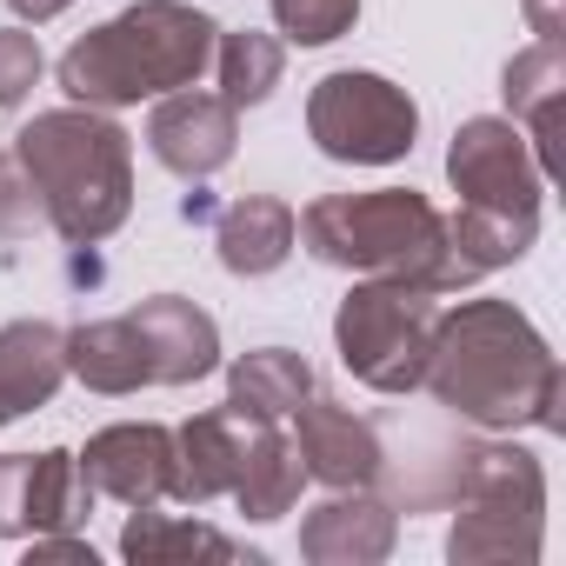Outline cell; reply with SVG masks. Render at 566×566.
Returning <instances> with one entry per match:
<instances>
[{"label": "cell", "mask_w": 566, "mask_h": 566, "mask_svg": "<svg viewBox=\"0 0 566 566\" xmlns=\"http://www.w3.org/2000/svg\"><path fill=\"white\" fill-rule=\"evenodd\" d=\"M67 374H74L87 394H114V400L154 387V380H147L140 327H134L127 314H114V321H81V327L67 334Z\"/></svg>", "instance_id": "obj_19"}, {"label": "cell", "mask_w": 566, "mask_h": 566, "mask_svg": "<svg viewBox=\"0 0 566 566\" xmlns=\"http://www.w3.org/2000/svg\"><path fill=\"white\" fill-rule=\"evenodd\" d=\"M81 480L94 486V500H120V506H160L174 500V427L160 420H120L101 427L81 453Z\"/></svg>", "instance_id": "obj_9"}, {"label": "cell", "mask_w": 566, "mask_h": 566, "mask_svg": "<svg viewBox=\"0 0 566 566\" xmlns=\"http://www.w3.org/2000/svg\"><path fill=\"white\" fill-rule=\"evenodd\" d=\"M400 539V506L374 486H340L301 520V559L314 566H380Z\"/></svg>", "instance_id": "obj_12"}, {"label": "cell", "mask_w": 566, "mask_h": 566, "mask_svg": "<svg viewBox=\"0 0 566 566\" xmlns=\"http://www.w3.org/2000/svg\"><path fill=\"white\" fill-rule=\"evenodd\" d=\"M120 559L134 566H174V559H240V546L207 526V520H180V513H154L134 506V520L120 526Z\"/></svg>", "instance_id": "obj_22"}, {"label": "cell", "mask_w": 566, "mask_h": 566, "mask_svg": "<svg viewBox=\"0 0 566 566\" xmlns=\"http://www.w3.org/2000/svg\"><path fill=\"white\" fill-rule=\"evenodd\" d=\"M420 387L467 427H559V354L513 301H460L440 307Z\"/></svg>", "instance_id": "obj_1"}, {"label": "cell", "mask_w": 566, "mask_h": 566, "mask_svg": "<svg viewBox=\"0 0 566 566\" xmlns=\"http://www.w3.org/2000/svg\"><path fill=\"white\" fill-rule=\"evenodd\" d=\"M213 41L220 28L187 8V0H134L114 21L87 28L67 54H61V87L74 107H140V101H160L174 87H193L213 61Z\"/></svg>", "instance_id": "obj_3"}, {"label": "cell", "mask_w": 566, "mask_h": 566, "mask_svg": "<svg viewBox=\"0 0 566 566\" xmlns=\"http://www.w3.org/2000/svg\"><path fill=\"white\" fill-rule=\"evenodd\" d=\"M546 546V467L526 447H460L453 453V526H447V559L453 566H486L513 559L533 566Z\"/></svg>", "instance_id": "obj_5"}, {"label": "cell", "mask_w": 566, "mask_h": 566, "mask_svg": "<svg viewBox=\"0 0 566 566\" xmlns=\"http://www.w3.org/2000/svg\"><path fill=\"white\" fill-rule=\"evenodd\" d=\"M14 154L67 247H101L134 213V134L101 107H54L14 134Z\"/></svg>", "instance_id": "obj_4"}, {"label": "cell", "mask_w": 566, "mask_h": 566, "mask_svg": "<svg viewBox=\"0 0 566 566\" xmlns=\"http://www.w3.org/2000/svg\"><path fill=\"white\" fill-rule=\"evenodd\" d=\"M34 559H67V566H94V546L74 539L67 526L61 533H34Z\"/></svg>", "instance_id": "obj_28"}, {"label": "cell", "mask_w": 566, "mask_h": 566, "mask_svg": "<svg viewBox=\"0 0 566 566\" xmlns=\"http://www.w3.org/2000/svg\"><path fill=\"white\" fill-rule=\"evenodd\" d=\"M433 321H440V294L407 287V280H360L334 314L340 367L374 394H420Z\"/></svg>", "instance_id": "obj_6"}, {"label": "cell", "mask_w": 566, "mask_h": 566, "mask_svg": "<svg viewBox=\"0 0 566 566\" xmlns=\"http://www.w3.org/2000/svg\"><path fill=\"white\" fill-rule=\"evenodd\" d=\"M533 240H539V213H500V207H467V200H460V213H447V247L467 273V287L526 260Z\"/></svg>", "instance_id": "obj_21"}, {"label": "cell", "mask_w": 566, "mask_h": 566, "mask_svg": "<svg viewBox=\"0 0 566 566\" xmlns=\"http://www.w3.org/2000/svg\"><path fill=\"white\" fill-rule=\"evenodd\" d=\"M294 240L340 273L360 280H407L427 294H460L467 273L447 247V213L413 187H374V193H321L307 213H294Z\"/></svg>", "instance_id": "obj_2"}, {"label": "cell", "mask_w": 566, "mask_h": 566, "mask_svg": "<svg viewBox=\"0 0 566 566\" xmlns=\"http://www.w3.org/2000/svg\"><path fill=\"white\" fill-rule=\"evenodd\" d=\"M294 420H301L294 447H301L307 480H321V486L340 493V486H374V480L387 473V447H380V427H374L367 413L307 394V400L294 407Z\"/></svg>", "instance_id": "obj_11"}, {"label": "cell", "mask_w": 566, "mask_h": 566, "mask_svg": "<svg viewBox=\"0 0 566 566\" xmlns=\"http://www.w3.org/2000/svg\"><path fill=\"white\" fill-rule=\"evenodd\" d=\"M140 327V347H147V380L154 387H193L220 367V327L200 301H180V294H154L127 314Z\"/></svg>", "instance_id": "obj_13"}, {"label": "cell", "mask_w": 566, "mask_h": 566, "mask_svg": "<svg viewBox=\"0 0 566 566\" xmlns=\"http://www.w3.org/2000/svg\"><path fill=\"white\" fill-rule=\"evenodd\" d=\"M213 67H220V101L227 107H260V101H273L280 74H287V48L260 28H220Z\"/></svg>", "instance_id": "obj_23"}, {"label": "cell", "mask_w": 566, "mask_h": 566, "mask_svg": "<svg viewBox=\"0 0 566 566\" xmlns=\"http://www.w3.org/2000/svg\"><path fill=\"white\" fill-rule=\"evenodd\" d=\"M314 394V367L294 347H253L227 367V407L253 420H287Z\"/></svg>", "instance_id": "obj_20"}, {"label": "cell", "mask_w": 566, "mask_h": 566, "mask_svg": "<svg viewBox=\"0 0 566 566\" xmlns=\"http://www.w3.org/2000/svg\"><path fill=\"white\" fill-rule=\"evenodd\" d=\"M307 134L340 167H394L420 140V107H413V94L400 81L367 74V67H340V74L314 81Z\"/></svg>", "instance_id": "obj_7"}, {"label": "cell", "mask_w": 566, "mask_h": 566, "mask_svg": "<svg viewBox=\"0 0 566 566\" xmlns=\"http://www.w3.org/2000/svg\"><path fill=\"white\" fill-rule=\"evenodd\" d=\"M447 180L467 207H500V213H539L546 174L533 160V140L506 114H473L453 127L447 147Z\"/></svg>", "instance_id": "obj_8"}, {"label": "cell", "mask_w": 566, "mask_h": 566, "mask_svg": "<svg viewBox=\"0 0 566 566\" xmlns=\"http://www.w3.org/2000/svg\"><path fill=\"white\" fill-rule=\"evenodd\" d=\"M360 0H273V28L294 48H327L340 34H354Z\"/></svg>", "instance_id": "obj_24"}, {"label": "cell", "mask_w": 566, "mask_h": 566, "mask_svg": "<svg viewBox=\"0 0 566 566\" xmlns=\"http://www.w3.org/2000/svg\"><path fill=\"white\" fill-rule=\"evenodd\" d=\"M8 8H14L28 28H48V21H61V14L74 8V0H8Z\"/></svg>", "instance_id": "obj_30"}, {"label": "cell", "mask_w": 566, "mask_h": 566, "mask_svg": "<svg viewBox=\"0 0 566 566\" xmlns=\"http://www.w3.org/2000/svg\"><path fill=\"white\" fill-rule=\"evenodd\" d=\"M213 247H220V266L233 280H260L273 266H287V253H294V207L273 200V193H240L233 207L213 213Z\"/></svg>", "instance_id": "obj_17"}, {"label": "cell", "mask_w": 566, "mask_h": 566, "mask_svg": "<svg viewBox=\"0 0 566 566\" xmlns=\"http://www.w3.org/2000/svg\"><path fill=\"white\" fill-rule=\"evenodd\" d=\"M147 147L167 174L180 180H213L233 147H240V107H227L220 94H193V87H174L154 101L147 114Z\"/></svg>", "instance_id": "obj_10"}, {"label": "cell", "mask_w": 566, "mask_h": 566, "mask_svg": "<svg viewBox=\"0 0 566 566\" xmlns=\"http://www.w3.org/2000/svg\"><path fill=\"white\" fill-rule=\"evenodd\" d=\"M48 227V207H41V193H34V180H28V167H21V154L8 147L0 154V240H34Z\"/></svg>", "instance_id": "obj_25"}, {"label": "cell", "mask_w": 566, "mask_h": 566, "mask_svg": "<svg viewBox=\"0 0 566 566\" xmlns=\"http://www.w3.org/2000/svg\"><path fill=\"white\" fill-rule=\"evenodd\" d=\"M67 380V334L54 321H8L0 327V427L41 413Z\"/></svg>", "instance_id": "obj_15"}, {"label": "cell", "mask_w": 566, "mask_h": 566, "mask_svg": "<svg viewBox=\"0 0 566 566\" xmlns=\"http://www.w3.org/2000/svg\"><path fill=\"white\" fill-rule=\"evenodd\" d=\"M500 94H506V120H520V134L533 140V160L539 174L553 180V154H559V101H566V54L559 41H533L506 61L500 74Z\"/></svg>", "instance_id": "obj_16"}, {"label": "cell", "mask_w": 566, "mask_h": 566, "mask_svg": "<svg viewBox=\"0 0 566 566\" xmlns=\"http://www.w3.org/2000/svg\"><path fill=\"white\" fill-rule=\"evenodd\" d=\"M301 486H307L301 447L280 433V420H253V440H247V460H240V480H233V506L253 526H266V520H287L301 506Z\"/></svg>", "instance_id": "obj_18"}, {"label": "cell", "mask_w": 566, "mask_h": 566, "mask_svg": "<svg viewBox=\"0 0 566 566\" xmlns=\"http://www.w3.org/2000/svg\"><path fill=\"white\" fill-rule=\"evenodd\" d=\"M526 28L539 41H559L566 34V8H559V0H526Z\"/></svg>", "instance_id": "obj_29"}, {"label": "cell", "mask_w": 566, "mask_h": 566, "mask_svg": "<svg viewBox=\"0 0 566 566\" xmlns=\"http://www.w3.org/2000/svg\"><path fill=\"white\" fill-rule=\"evenodd\" d=\"M48 74V54H41V34L28 28H0V114H14Z\"/></svg>", "instance_id": "obj_26"}, {"label": "cell", "mask_w": 566, "mask_h": 566, "mask_svg": "<svg viewBox=\"0 0 566 566\" xmlns=\"http://www.w3.org/2000/svg\"><path fill=\"white\" fill-rule=\"evenodd\" d=\"M0 539H34V453H0Z\"/></svg>", "instance_id": "obj_27"}, {"label": "cell", "mask_w": 566, "mask_h": 566, "mask_svg": "<svg viewBox=\"0 0 566 566\" xmlns=\"http://www.w3.org/2000/svg\"><path fill=\"white\" fill-rule=\"evenodd\" d=\"M247 440H253V413H233V407H213V413H193L187 427H174V500L207 506V500L233 493Z\"/></svg>", "instance_id": "obj_14"}]
</instances>
